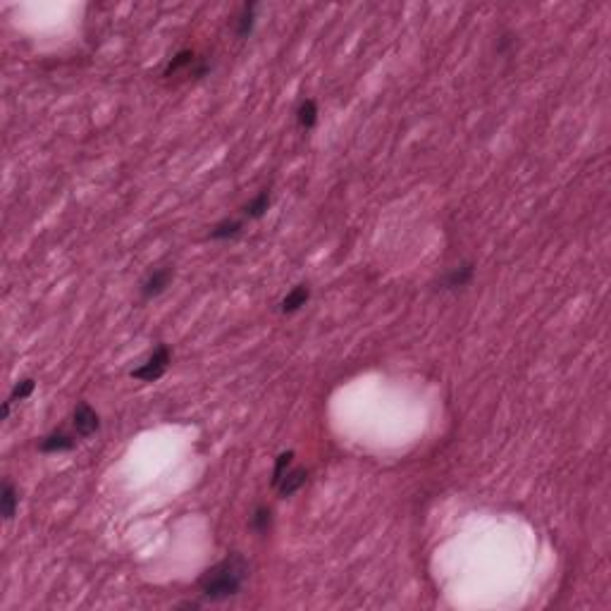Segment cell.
<instances>
[{"label":"cell","instance_id":"obj_1","mask_svg":"<svg viewBox=\"0 0 611 611\" xmlns=\"http://www.w3.org/2000/svg\"><path fill=\"white\" fill-rule=\"evenodd\" d=\"M249 576H251V566H249V561L244 559V554L232 552L203 573L199 578V590L208 602H225L242 592Z\"/></svg>","mask_w":611,"mask_h":611},{"label":"cell","instance_id":"obj_2","mask_svg":"<svg viewBox=\"0 0 611 611\" xmlns=\"http://www.w3.org/2000/svg\"><path fill=\"white\" fill-rule=\"evenodd\" d=\"M170 361H172V351L168 344L160 342L156 349L148 354V359L144 363H139L137 368L129 370V378L132 380H139V382H158L168 373L170 368Z\"/></svg>","mask_w":611,"mask_h":611},{"label":"cell","instance_id":"obj_3","mask_svg":"<svg viewBox=\"0 0 611 611\" xmlns=\"http://www.w3.org/2000/svg\"><path fill=\"white\" fill-rule=\"evenodd\" d=\"M72 428L74 435L82 437V440H89L94 437L98 430H101V416L94 411V406L86 404V401H79L72 411Z\"/></svg>","mask_w":611,"mask_h":611},{"label":"cell","instance_id":"obj_4","mask_svg":"<svg viewBox=\"0 0 611 611\" xmlns=\"http://www.w3.org/2000/svg\"><path fill=\"white\" fill-rule=\"evenodd\" d=\"M172 277H175V270H172V268L151 270V273H148L144 280H141V285H139L141 299L151 301V299H156V296L165 294V292H168V287H170V282H172Z\"/></svg>","mask_w":611,"mask_h":611},{"label":"cell","instance_id":"obj_5","mask_svg":"<svg viewBox=\"0 0 611 611\" xmlns=\"http://www.w3.org/2000/svg\"><path fill=\"white\" fill-rule=\"evenodd\" d=\"M74 447H77V437L70 435L65 428L53 430L51 435H46L39 442L41 454H65V452H74Z\"/></svg>","mask_w":611,"mask_h":611},{"label":"cell","instance_id":"obj_6","mask_svg":"<svg viewBox=\"0 0 611 611\" xmlns=\"http://www.w3.org/2000/svg\"><path fill=\"white\" fill-rule=\"evenodd\" d=\"M473 277H475V265L461 263L442 277V289H464L471 285Z\"/></svg>","mask_w":611,"mask_h":611},{"label":"cell","instance_id":"obj_7","mask_svg":"<svg viewBox=\"0 0 611 611\" xmlns=\"http://www.w3.org/2000/svg\"><path fill=\"white\" fill-rule=\"evenodd\" d=\"M306 483H308V471H306V468H289V471L285 473V478L277 483L275 490H277V495H280V497H292Z\"/></svg>","mask_w":611,"mask_h":611},{"label":"cell","instance_id":"obj_8","mask_svg":"<svg viewBox=\"0 0 611 611\" xmlns=\"http://www.w3.org/2000/svg\"><path fill=\"white\" fill-rule=\"evenodd\" d=\"M242 232H244V220L225 218V220L215 222V225L211 227L208 239H213V242H225V239H237Z\"/></svg>","mask_w":611,"mask_h":611},{"label":"cell","instance_id":"obj_9","mask_svg":"<svg viewBox=\"0 0 611 611\" xmlns=\"http://www.w3.org/2000/svg\"><path fill=\"white\" fill-rule=\"evenodd\" d=\"M308 299H311V287L308 285H296L292 292H289L285 299H282L280 304V311L285 313V316H292V313H299L301 308H304L308 304Z\"/></svg>","mask_w":611,"mask_h":611},{"label":"cell","instance_id":"obj_10","mask_svg":"<svg viewBox=\"0 0 611 611\" xmlns=\"http://www.w3.org/2000/svg\"><path fill=\"white\" fill-rule=\"evenodd\" d=\"M17 509H20V492H17V487L10 480H5L3 490H0V514H3L5 521H12Z\"/></svg>","mask_w":611,"mask_h":611},{"label":"cell","instance_id":"obj_11","mask_svg":"<svg viewBox=\"0 0 611 611\" xmlns=\"http://www.w3.org/2000/svg\"><path fill=\"white\" fill-rule=\"evenodd\" d=\"M256 10H258L256 3H246L242 12H239L237 29H234L239 39H249V36L253 34V29H256Z\"/></svg>","mask_w":611,"mask_h":611},{"label":"cell","instance_id":"obj_12","mask_svg":"<svg viewBox=\"0 0 611 611\" xmlns=\"http://www.w3.org/2000/svg\"><path fill=\"white\" fill-rule=\"evenodd\" d=\"M296 122H299L301 129H313L318 125V103L313 98H304L296 108Z\"/></svg>","mask_w":611,"mask_h":611},{"label":"cell","instance_id":"obj_13","mask_svg":"<svg viewBox=\"0 0 611 611\" xmlns=\"http://www.w3.org/2000/svg\"><path fill=\"white\" fill-rule=\"evenodd\" d=\"M242 211H244V218H249V220H261L263 215L270 211V191H268V189H263L261 194H256L249 203H246V206L242 208Z\"/></svg>","mask_w":611,"mask_h":611},{"label":"cell","instance_id":"obj_14","mask_svg":"<svg viewBox=\"0 0 611 611\" xmlns=\"http://www.w3.org/2000/svg\"><path fill=\"white\" fill-rule=\"evenodd\" d=\"M273 528V509L268 504H258L251 514V530L258 535H268Z\"/></svg>","mask_w":611,"mask_h":611},{"label":"cell","instance_id":"obj_15","mask_svg":"<svg viewBox=\"0 0 611 611\" xmlns=\"http://www.w3.org/2000/svg\"><path fill=\"white\" fill-rule=\"evenodd\" d=\"M196 63H199V58H196V53L191 51V48H182L180 53H175V58L170 60L168 67H165V77H172V74L187 70V67H194Z\"/></svg>","mask_w":611,"mask_h":611},{"label":"cell","instance_id":"obj_16","mask_svg":"<svg viewBox=\"0 0 611 611\" xmlns=\"http://www.w3.org/2000/svg\"><path fill=\"white\" fill-rule=\"evenodd\" d=\"M292 461H294V452L289 449V452H282L280 456L275 459V468H273V478H270V485L277 487V483H280L282 478H285V473L292 468Z\"/></svg>","mask_w":611,"mask_h":611},{"label":"cell","instance_id":"obj_17","mask_svg":"<svg viewBox=\"0 0 611 611\" xmlns=\"http://www.w3.org/2000/svg\"><path fill=\"white\" fill-rule=\"evenodd\" d=\"M34 390H36V380H34V378H22L15 387H12L10 401H12V404H17V401L29 399V397L34 394Z\"/></svg>","mask_w":611,"mask_h":611},{"label":"cell","instance_id":"obj_18","mask_svg":"<svg viewBox=\"0 0 611 611\" xmlns=\"http://www.w3.org/2000/svg\"><path fill=\"white\" fill-rule=\"evenodd\" d=\"M10 411H12V401L8 399V401H3V411H0V418H3V421H8Z\"/></svg>","mask_w":611,"mask_h":611}]
</instances>
